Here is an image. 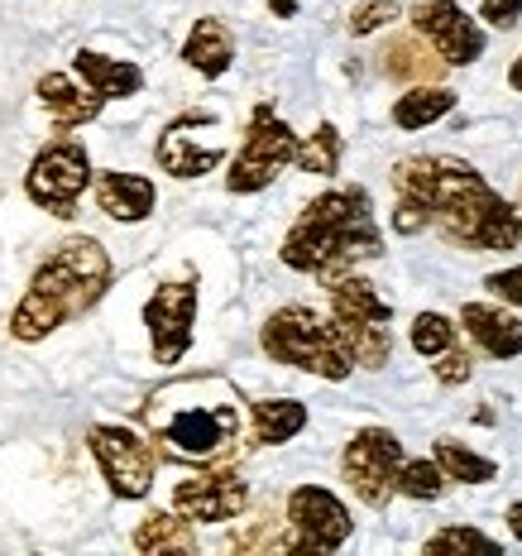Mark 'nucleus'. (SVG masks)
I'll return each mask as SVG.
<instances>
[{"label":"nucleus","mask_w":522,"mask_h":556,"mask_svg":"<svg viewBox=\"0 0 522 556\" xmlns=\"http://www.w3.org/2000/svg\"><path fill=\"white\" fill-rule=\"evenodd\" d=\"M393 192L417 197L432 212V226L460 250H518L522 245V206L504 202L480 168L450 154H417L393 168Z\"/></svg>","instance_id":"nucleus-1"},{"label":"nucleus","mask_w":522,"mask_h":556,"mask_svg":"<svg viewBox=\"0 0 522 556\" xmlns=\"http://www.w3.org/2000/svg\"><path fill=\"white\" fill-rule=\"evenodd\" d=\"M111 274H115L111 254L101 240H91V236L63 240V245L34 269L25 298L10 312V336L34 345V341H43V336H53L58 327H67V321H77L82 312H91L106 298Z\"/></svg>","instance_id":"nucleus-2"},{"label":"nucleus","mask_w":522,"mask_h":556,"mask_svg":"<svg viewBox=\"0 0 522 556\" xmlns=\"http://www.w3.org/2000/svg\"><path fill=\"white\" fill-rule=\"evenodd\" d=\"M154 446L178 460H220L240 442V393L220 375H182L144 403Z\"/></svg>","instance_id":"nucleus-3"},{"label":"nucleus","mask_w":522,"mask_h":556,"mask_svg":"<svg viewBox=\"0 0 522 556\" xmlns=\"http://www.w3.org/2000/svg\"><path fill=\"white\" fill-rule=\"evenodd\" d=\"M283 264L297 274H345L359 260H379L384 254V236L374 222V202L365 188H331L311 197L293 230L283 236Z\"/></svg>","instance_id":"nucleus-4"},{"label":"nucleus","mask_w":522,"mask_h":556,"mask_svg":"<svg viewBox=\"0 0 522 556\" xmlns=\"http://www.w3.org/2000/svg\"><path fill=\"white\" fill-rule=\"evenodd\" d=\"M259 345H264V355H269L273 365L307 369V375L331 379V384L351 379V369H355V355H351V345H345L341 327H335V317L327 321L321 312L297 307V303L278 307L273 317L264 321Z\"/></svg>","instance_id":"nucleus-5"},{"label":"nucleus","mask_w":522,"mask_h":556,"mask_svg":"<svg viewBox=\"0 0 522 556\" xmlns=\"http://www.w3.org/2000/svg\"><path fill=\"white\" fill-rule=\"evenodd\" d=\"M327 298H331V317L341 327L345 345H351L359 369H384L393 355V303L379 298V288L369 278H359L355 269L331 274L327 278Z\"/></svg>","instance_id":"nucleus-6"},{"label":"nucleus","mask_w":522,"mask_h":556,"mask_svg":"<svg viewBox=\"0 0 522 556\" xmlns=\"http://www.w3.org/2000/svg\"><path fill=\"white\" fill-rule=\"evenodd\" d=\"M91 182H97L91 178V159H87L82 139H73V135H58L53 144H43L25 173L29 202L43 206V212L58 216V222L77 216V202H82V192Z\"/></svg>","instance_id":"nucleus-7"},{"label":"nucleus","mask_w":522,"mask_h":556,"mask_svg":"<svg viewBox=\"0 0 522 556\" xmlns=\"http://www.w3.org/2000/svg\"><path fill=\"white\" fill-rule=\"evenodd\" d=\"M297 144H303V139L293 135V125H288L269 101H259L245 125V144H240L235 164L226 173V188L230 192H264L278 173L297 159Z\"/></svg>","instance_id":"nucleus-8"},{"label":"nucleus","mask_w":522,"mask_h":556,"mask_svg":"<svg viewBox=\"0 0 522 556\" xmlns=\"http://www.w3.org/2000/svg\"><path fill=\"white\" fill-rule=\"evenodd\" d=\"M403 442L389 427H359L341 451V475L359 494V504L384 508L398 494V466H403Z\"/></svg>","instance_id":"nucleus-9"},{"label":"nucleus","mask_w":522,"mask_h":556,"mask_svg":"<svg viewBox=\"0 0 522 556\" xmlns=\"http://www.w3.org/2000/svg\"><path fill=\"white\" fill-rule=\"evenodd\" d=\"M91 456H97L101 475H106L115 500H144L154 490V466H158V446L144 442L130 427L97 422L91 427Z\"/></svg>","instance_id":"nucleus-10"},{"label":"nucleus","mask_w":522,"mask_h":556,"mask_svg":"<svg viewBox=\"0 0 522 556\" xmlns=\"http://www.w3.org/2000/svg\"><path fill=\"white\" fill-rule=\"evenodd\" d=\"M196 278H173L154 298L144 303V327L154 341V361L158 365H178L192 351V327H196Z\"/></svg>","instance_id":"nucleus-11"},{"label":"nucleus","mask_w":522,"mask_h":556,"mask_svg":"<svg viewBox=\"0 0 522 556\" xmlns=\"http://www.w3.org/2000/svg\"><path fill=\"white\" fill-rule=\"evenodd\" d=\"M288 528L297 538V552H341L355 532L351 508L321 484H297L288 494Z\"/></svg>","instance_id":"nucleus-12"},{"label":"nucleus","mask_w":522,"mask_h":556,"mask_svg":"<svg viewBox=\"0 0 522 556\" xmlns=\"http://www.w3.org/2000/svg\"><path fill=\"white\" fill-rule=\"evenodd\" d=\"M412 29L422 34L450 67H470L484 58V29L470 20L456 0H417L412 5Z\"/></svg>","instance_id":"nucleus-13"},{"label":"nucleus","mask_w":522,"mask_h":556,"mask_svg":"<svg viewBox=\"0 0 522 556\" xmlns=\"http://www.w3.org/2000/svg\"><path fill=\"white\" fill-rule=\"evenodd\" d=\"M250 504V484L240 480L235 470H206V475H192L173 490V508L192 523H230L240 518Z\"/></svg>","instance_id":"nucleus-14"},{"label":"nucleus","mask_w":522,"mask_h":556,"mask_svg":"<svg viewBox=\"0 0 522 556\" xmlns=\"http://www.w3.org/2000/svg\"><path fill=\"white\" fill-rule=\"evenodd\" d=\"M206 121H212L206 111L178 115V121L158 135V149H154L158 168L173 173V178H202V173H212L220 159H226V144H220V139H196V130H202Z\"/></svg>","instance_id":"nucleus-15"},{"label":"nucleus","mask_w":522,"mask_h":556,"mask_svg":"<svg viewBox=\"0 0 522 556\" xmlns=\"http://www.w3.org/2000/svg\"><path fill=\"white\" fill-rule=\"evenodd\" d=\"M460 327L489 361H518L522 355V317L494 303H466L460 307Z\"/></svg>","instance_id":"nucleus-16"},{"label":"nucleus","mask_w":522,"mask_h":556,"mask_svg":"<svg viewBox=\"0 0 522 556\" xmlns=\"http://www.w3.org/2000/svg\"><path fill=\"white\" fill-rule=\"evenodd\" d=\"M158 202V188L144 178V173H101L97 178V206L111 216V222H144Z\"/></svg>","instance_id":"nucleus-17"},{"label":"nucleus","mask_w":522,"mask_h":556,"mask_svg":"<svg viewBox=\"0 0 522 556\" xmlns=\"http://www.w3.org/2000/svg\"><path fill=\"white\" fill-rule=\"evenodd\" d=\"M379 67H384V77H393V83H436L450 63L422 39V34H398V39L384 43Z\"/></svg>","instance_id":"nucleus-18"},{"label":"nucleus","mask_w":522,"mask_h":556,"mask_svg":"<svg viewBox=\"0 0 522 556\" xmlns=\"http://www.w3.org/2000/svg\"><path fill=\"white\" fill-rule=\"evenodd\" d=\"M39 101H43V111L53 115L63 130H73V125H87V121H97L101 106H106V97H97L87 83L77 87L67 73H43L39 77Z\"/></svg>","instance_id":"nucleus-19"},{"label":"nucleus","mask_w":522,"mask_h":556,"mask_svg":"<svg viewBox=\"0 0 522 556\" xmlns=\"http://www.w3.org/2000/svg\"><path fill=\"white\" fill-rule=\"evenodd\" d=\"M182 63L202 77H226L230 63H235V34L226 29V20H216V15L196 20L188 43H182Z\"/></svg>","instance_id":"nucleus-20"},{"label":"nucleus","mask_w":522,"mask_h":556,"mask_svg":"<svg viewBox=\"0 0 522 556\" xmlns=\"http://www.w3.org/2000/svg\"><path fill=\"white\" fill-rule=\"evenodd\" d=\"M73 67H77V77L97 91V97H139L144 91V73L130 63V58H111V53H97V49H82L73 58Z\"/></svg>","instance_id":"nucleus-21"},{"label":"nucleus","mask_w":522,"mask_h":556,"mask_svg":"<svg viewBox=\"0 0 522 556\" xmlns=\"http://www.w3.org/2000/svg\"><path fill=\"white\" fill-rule=\"evenodd\" d=\"M254 446H283L307 427V408L297 399H259L250 408Z\"/></svg>","instance_id":"nucleus-22"},{"label":"nucleus","mask_w":522,"mask_h":556,"mask_svg":"<svg viewBox=\"0 0 522 556\" xmlns=\"http://www.w3.org/2000/svg\"><path fill=\"white\" fill-rule=\"evenodd\" d=\"M456 111V91L450 87H436V83H417L412 91H403L398 101H393V125L398 130H426V125H436L441 115Z\"/></svg>","instance_id":"nucleus-23"},{"label":"nucleus","mask_w":522,"mask_h":556,"mask_svg":"<svg viewBox=\"0 0 522 556\" xmlns=\"http://www.w3.org/2000/svg\"><path fill=\"white\" fill-rule=\"evenodd\" d=\"M135 547L139 552H196V532H192V518H182L178 508L173 514H149L144 523L135 528Z\"/></svg>","instance_id":"nucleus-24"},{"label":"nucleus","mask_w":522,"mask_h":556,"mask_svg":"<svg viewBox=\"0 0 522 556\" xmlns=\"http://www.w3.org/2000/svg\"><path fill=\"white\" fill-rule=\"evenodd\" d=\"M432 456L441 460V470H446V480H460V484H489L498 466L489 456H480V451H470L466 442H456V437H441L432 446Z\"/></svg>","instance_id":"nucleus-25"},{"label":"nucleus","mask_w":522,"mask_h":556,"mask_svg":"<svg viewBox=\"0 0 522 556\" xmlns=\"http://www.w3.org/2000/svg\"><path fill=\"white\" fill-rule=\"evenodd\" d=\"M341 154H345L341 130H335V125H317V130L297 144L293 164L303 173H311V178H331V173H341Z\"/></svg>","instance_id":"nucleus-26"},{"label":"nucleus","mask_w":522,"mask_h":556,"mask_svg":"<svg viewBox=\"0 0 522 556\" xmlns=\"http://www.w3.org/2000/svg\"><path fill=\"white\" fill-rule=\"evenodd\" d=\"M456 331H460V327H450V317H441V312H417L408 341H412L417 355L436 361L441 351H450V345H456Z\"/></svg>","instance_id":"nucleus-27"},{"label":"nucleus","mask_w":522,"mask_h":556,"mask_svg":"<svg viewBox=\"0 0 522 556\" xmlns=\"http://www.w3.org/2000/svg\"><path fill=\"white\" fill-rule=\"evenodd\" d=\"M446 490V470H441V460H403L398 466V494H408V500H436V494Z\"/></svg>","instance_id":"nucleus-28"},{"label":"nucleus","mask_w":522,"mask_h":556,"mask_svg":"<svg viewBox=\"0 0 522 556\" xmlns=\"http://www.w3.org/2000/svg\"><path fill=\"white\" fill-rule=\"evenodd\" d=\"M426 552H498V542L489 538V532H480V528H460V523H450V528H441L426 538Z\"/></svg>","instance_id":"nucleus-29"},{"label":"nucleus","mask_w":522,"mask_h":556,"mask_svg":"<svg viewBox=\"0 0 522 556\" xmlns=\"http://www.w3.org/2000/svg\"><path fill=\"white\" fill-rule=\"evenodd\" d=\"M403 10H398V0H365V5H355L351 10V20H345V29L355 34H374V29H384L389 20H398Z\"/></svg>","instance_id":"nucleus-30"},{"label":"nucleus","mask_w":522,"mask_h":556,"mask_svg":"<svg viewBox=\"0 0 522 556\" xmlns=\"http://www.w3.org/2000/svg\"><path fill=\"white\" fill-rule=\"evenodd\" d=\"M470 375H474L470 351H460V345H450V351H441V355H436V379H441V384H446V389L466 384Z\"/></svg>","instance_id":"nucleus-31"},{"label":"nucleus","mask_w":522,"mask_h":556,"mask_svg":"<svg viewBox=\"0 0 522 556\" xmlns=\"http://www.w3.org/2000/svg\"><path fill=\"white\" fill-rule=\"evenodd\" d=\"M484 288L498 298V303H508V307H522V264H513V269H498L484 278Z\"/></svg>","instance_id":"nucleus-32"},{"label":"nucleus","mask_w":522,"mask_h":556,"mask_svg":"<svg viewBox=\"0 0 522 556\" xmlns=\"http://www.w3.org/2000/svg\"><path fill=\"white\" fill-rule=\"evenodd\" d=\"M480 20H484V25H494V29H513L522 20V0H484Z\"/></svg>","instance_id":"nucleus-33"},{"label":"nucleus","mask_w":522,"mask_h":556,"mask_svg":"<svg viewBox=\"0 0 522 556\" xmlns=\"http://www.w3.org/2000/svg\"><path fill=\"white\" fill-rule=\"evenodd\" d=\"M508 532H513V538L522 542V500H518V504H508Z\"/></svg>","instance_id":"nucleus-34"},{"label":"nucleus","mask_w":522,"mask_h":556,"mask_svg":"<svg viewBox=\"0 0 522 556\" xmlns=\"http://www.w3.org/2000/svg\"><path fill=\"white\" fill-rule=\"evenodd\" d=\"M508 87H513V91H522V53L513 58V67H508Z\"/></svg>","instance_id":"nucleus-35"},{"label":"nucleus","mask_w":522,"mask_h":556,"mask_svg":"<svg viewBox=\"0 0 522 556\" xmlns=\"http://www.w3.org/2000/svg\"><path fill=\"white\" fill-rule=\"evenodd\" d=\"M269 10H273V15H297L293 0H269Z\"/></svg>","instance_id":"nucleus-36"},{"label":"nucleus","mask_w":522,"mask_h":556,"mask_svg":"<svg viewBox=\"0 0 522 556\" xmlns=\"http://www.w3.org/2000/svg\"><path fill=\"white\" fill-rule=\"evenodd\" d=\"M518 206H522V192H518Z\"/></svg>","instance_id":"nucleus-37"}]
</instances>
